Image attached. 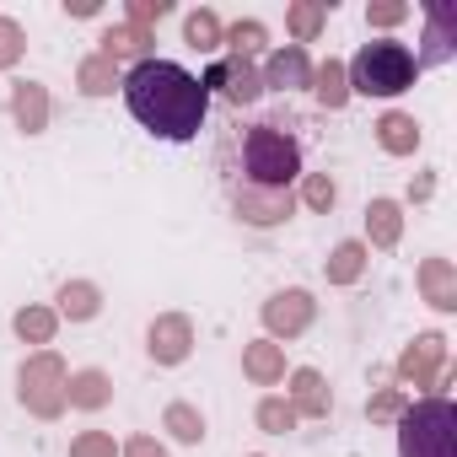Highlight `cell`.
<instances>
[{
  "label": "cell",
  "mask_w": 457,
  "mask_h": 457,
  "mask_svg": "<svg viewBox=\"0 0 457 457\" xmlns=\"http://www.w3.org/2000/svg\"><path fill=\"white\" fill-rule=\"evenodd\" d=\"M119 457H167V446H162V441H156V436H129V441H124V452H119Z\"/></svg>",
  "instance_id": "obj_36"
},
{
  "label": "cell",
  "mask_w": 457,
  "mask_h": 457,
  "mask_svg": "<svg viewBox=\"0 0 457 457\" xmlns=\"http://www.w3.org/2000/svg\"><path fill=\"white\" fill-rule=\"evenodd\" d=\"M409 409V398H403V387H382V393H371L366 398V414L377 420V425H398V414Z\"/></svg>",
  "instance_id": "obj_31"
},
{
  "label": "cell",
  "mask_w": 457,
  "mask_h": 457,
  "mask_svg": "<svg viewBox=\"0 0 457 457\" xmlns=\"http://www.w3.org/2000/svg\"><path fill=\"white\" fill-rule=\"evenodd\" d=\"M457 54V12L452 6H425V49L414 54V65H441Z\"/></svg>",
  "instance_id": "obj_10"
},
{
  "label": "cell",
  "mask_w": 457,
  "mask_h": 457,
  "mask_svg": "<svg viewBox=\"0 0 457 457\" xmlns=\"http://www.w3.org/2000/svg\"><path fill=\"white\" fill-rule=\"evenodd\" d=\"M220 33H226V28H220V17H215V12H204V6L183 17V44H188V49H199V54H215V49H220Z\"/></svg>",
  "instance_id": "obj_24"
},
{
  "label": "cell",
  "mask_w": 457,
  "mask_h": 457,
  "mask_svg": "<svg viewBox=\"0 0 457 457\" xmlns=\"http://www.w3.org/2000/svg\"><path fill=\"white\" fill-rule=\"evenodd\" d=\"M65 12H71V17H97L103 6H97V0H65Z\"/></svg>",
  "instance_id": "obj_37"
},
{
  "label": "cell",
  "mask_w": 457,
  "mask_h": 457,
  "mask_svg": "<svg viewBox=\"0 0 457 457\" xmlns=\"http://www.w3.org/2000/svg\"><path fill=\"white\" fill-rule=\"evenodd\" d=\"M291 409H296V420H328V409H334V393H328L323 371H312V366L291 371Z\"/></svg>",
  "instance_id": "obj_13"
},
{
  "label": "cell",
  "mask_w": 457,
  "mask_h": 457,
  "mask_svg": "<svg viewBox=\"0 0 457 457\" xmlns=\"http://www.w3.org/2000/svg\"><path fill=\"white\" fill-rule=\"evenodd\" d=\"M323 22H328V6H323V0H296V6L286 12V28H291L296 49H302V44H312V38L323 33Z\"/></svg>",
  "instance_id": "obj_26"
},
{
  "label": "cell",
  "mask_w": 457,
  "mask_h": 457,
  "mask_svg": "<svg viewBox=\"0 0 457 457\" xmlns=\"http://www.w3.org/2000/svg\"><path fill=\"white\" fill-rule=\"evenodd\" d=\"M65 382H71V366L54 350H38L17 371V398L33 420H60L65 414Z\"/></svg>",
  "instance_id": "obj_5"
},
{
  "label": "cell",
  "mask_w": 457,
  "mask_h": 457,
  "mask_svg": "<svg viewBox=\"0 0 457 457\" xmlns=\"http://www.w3.org/2000/svg\"><path fill=\"white\" fill-rule=\"evenodd\" d=\"M253 457H259V452H253Z\"/></svg>",
  "instance_id": "obj_39"
},
{
  "label": "cell",
  "mask_w": 457,
  "mask_h": 457,
  "mask_svg": "<svg viewBox=\"0 0 457 457\" xmlns=\"http://www.w3.org/2000/svg\"><path fill=\"white\" fill-rule=\"evenodd\" d=\"M398 382L403 387H441L446 382V339L430 328V334H414L398 355Z\"/></svg>",
  "instance_id": "obj_6"
},
{
  "label": "cell",
  "mask_w": 457,
  "mask_h": 457,
  "mask_svg": "<svg viewBox=\"0 0 457 457\" xmlns=\"http://www.w3.org/2000/svg\"><path fill=\"white\" fill-rule=\"evenodd\" d=\"M430 194H436V178H430V172H420V178H414V188H409V199H430Z\"/></svg>",
  "instance_id": "obj_38"
},
{
  "label": "cell",
  "mask_w": 457,
  "mask_h": 457,
  "mask_svg": "<svg viewBox=\"0 0 457 457\" xmlns=\"http://www.w3.org/2000/svg\"><path fill=\"white\" fill-rule=\"evenodd\" d=\"M76 87H81L87 97H113V87H124V76H119V65H113V60L87 54V60H81V71H76Z\"/></svg>",
  "instance_id": "obj_22"
},
{
  "label": "cell",
  "mask_w": 457,
  "mask_h": 457,
  "mask_svg": "<svg viewBox=\"0 0 457 457\" xmlns=\"http://www.w3.org/2000/svg\"><path fill=\"white\" fill-rule=\"evenodd\" d=\"M22 54H28V33H22V22L0 17V71H12Z\"/></svg>",
  "instance_id": "obj_32"
},
{
  "label": "cell",
  "mask_w": 457,
  "mask_h": 457,
  "mask_svg": "<svg viewBox=\"0 0 457 457\" xmlns=\"http://www.w3.org/2000/svg\"><path fill=\"white\" fill-rule=\"evenodd\" d=\"M151 44H156V38H151L145 28H129V22H124V28H108V33H103V60H113V65H119V60H135V65H140V60H151Z\"/></svg>",
  "instance_id": "obj_21"
},
{
  "label": "cell",
  "mask_w": 457,
  "mask_h": 457,
  "mask_svg": "<svg viewBox=\"0 0 457 457\" xmlns=\"http://www.w3.org/2000/svg\"><path fill=\"white\" fill-rule=\"evenodd\" d=\"M366 22L371 28H398V22H409V6H403V0H371Z\"/></svg>",
  "instance_id": "obj_34"
},
{
  "label": "cell",
  "mask_w": 457,
  "mask_h": 457,
  "mask_svg": "<svg viewBox=\"0 0 457 457\" xmlns=\"http://www.w3.org/2000/svg\"><path fill=\"white\" fill-rule=\"evenodd\" d=\"M253 420H259L264 436H291V430H296V409H291V398H264Z\"/></svg>",
  "instance_id": "obj_29"
},
{
  "label": "cell",
  "mask_w": 457,
  "mask_h": 457,
  "mask_svg": "<svg viewBox=\"0 0 457 457\" xmlns=\"http://www.w3.org/2000/svg\"><path fill=\"white\" fill-rule=\"evenodd\" d=\"M124 103L129 113L156 135V140H194L204 129V113H210V92L199 87V76H188L183 65L172 60H140L129 65L124 76Z\"/></svg>",
  "instance_id": "obj_2"
},
{
  "label": "cell",
  "mask_w": 457,
  "mask_h": 457,
  "mask_svg": "<svg viewBox=\"0 0 457 457\" xmlns=\"http://www.w3.org/2000/svg\"><path fill=\"white\" fill-rule=\"evenodd\" d=\"M71 457H119V446H113L108 430H81V436L71 441Z\"/></svg>",
  "instance_id": "obj_33"
},
{
  "label": "cell",
  "mask_w": 457,
  "mask_h": 457,
  "mask_svg": "<svg viewBox=\"0 0 457 457\" xmlns=\"http://www.w3.org/2000/svg\"><path fill=\"white\" fill-rule=\"evenodd\" d=\"M259 76H264V92H270V87H275V92H302V87H312V60H307V49L286 44V49L270 54V65H264Z\"/></svg>",
  "instance_id": "obj_11"
},
{
  "label": "cell",
  "mask_w": 457,
  "mask_h": 457,
  "mask_svg": "<svg viewBox=\"0 0 457 457\" xmlns=\"http://www.w3.org/2000/svg\"><path fill=\"white\" fill-rule=\"evenodd\" d=\"M398 237H403V210H398V199H371L366 204V243L371 248H398Z\"/></svg>",
  "instance_id": "obj_18"
},
{
  "label": "cell",
  "mask_w": 457,
  "mask_h": 457,
  "mask_svg": "<svg viewBox=\"0 0 457 457\" xmlns=\"http://www.w3.org/2000/svg\"><path fill=\"white\" fill-rule=\"evenodd\" d=\"M366 264H371V248L366 243H339L328 259H323V275H328V286H355L361 275H366Z\"/></svg>",
  "instance_id": "obj_19"
},
{
  "label": "cell",
  "mask_w": 457,
  "mask_h": 457,
  "mask_svg": "<svg viewBox=\"0 0 457 457\" xmlns=\"http://www.w3.org/2000/svg\"><path fill=\"white\" fill-rule=\"evenodd\" d=\"M377 145L387 151V156H414L420 151V119L414 113H382L377 119Z\"/></svg>",
  "instance_id": "obj_16"
},
{
  "label": "cell",
  "mask_w": 457,
  "mask_h": 457,
  "mask_svg": "<svg viewBox=\"0 0 457 457\" xmlns=\"http://www.w3.org/2000/svg\"><path fill=\"white\" fill-rule=\"evenodd\" d=\"M334 199H339V188H334V178H328V172H302V204H307V210L328 215V210H334Z\"/></svg>",
  "instance_id": "obj_30"
},
{
  "label": "cell",
  "mask_w": 457,
  "mask_h": 457,
  "mask_svg": "<svg viewBox=\"0 0 457 457\" xmlns=\"http://www.w3.org/2000/svg\"><path fill=\"white\" fill-rule=\"evenodd\" d=\"M199 87H204V92H220L232 108H253V103L264 97V76L253 71V60H232V54L215 60V65L199 76Z\"/></svg>",
  "instance_id": "obj_7"
},
{
  "label": "cell",
  "mask_w": 457,
  "mask_h": 457,
  "mask_svg": "<svg viewBox=\"0 0 457 457\" xmlns=\"http://www.w3.org/2000/svg\"><path fill=\"white\" fill-rule=\"evenodd\" d=\"M145 355H151L156 366H183V361L194 355V318H183V312L151 318V328H145Z\"/></svg>",
  "instance_id": "obj_9"
},
{
  "label": "cell",
  "mask_w": 457,
  "mask_h": 457,
  "mask_svg": "<svg viewBox=\"0 0 457 457\" xmlns=\"http://www.w3.org/2000/svg\"><path fill=\"white\" fill-rule=\"evenodd\" d=\"M97 312H103V291H97L92 280H65V286H60V307H54V318L92 323Z\"/></svg>",
  "instance_id": "obj_20"
},
{
  "label": "cell",
  "mask_w": 457,
  "mask_h": 457,
  "mask_svg": "<svg viewBox=\"0 0 457 457\" xmlns=\"http://www.w3.org/2000/svg\"><path fill=\"white\" fill-rule=\"evenodd\" d=\"M312 97H318L328 113H339V108L350 103V81H345V65H339V60H323V65L312 71Z\"/></svg>",
  "instance_id": "obj_23"
},
{
  "label": "cell",
  "mask_w": 457,
  "mask_h": 457,
  "mask_svg": "<svg viewBox=\"0 0 457 457\" xmlns=\"http://www.w3.org/2000/svg\"><path fill=\"white\" fill-rule=\"evenodd\" d=\"M12 119L22 135H44L49 129V87L44 81H12Z\"/></svg>",
  "instance_id": "obj_12"
},
{
  "label": "cell",
  "mask_w": 457,
  "mask_h": 457,
  "mask_svg": "<svg viewBox=\"0 0 457 457\" xmlns=\"http://www.w3.org/2000/svg\"><path fill=\"white\" fill-rule=\"evenodd\" d=\"M65 403H71V409H87V414L108 409V403H113V377L97 371V366L71 371V382H65Z\"/></svg>",
  "instance_id": "obj_14"
},
{
  "label": "cell",
  "mask_w": 457,
  "mask_h": 457,
  "mask_svg": "<svg viewBox=\"0 0 457 457\" xmlns=\"http://www.w3.org/2000/svg\"><path fill=\"white\" fill-rule=\"evenodd\" d=\"M172 6L167 0H129V28H151V22H162Z\"/></svg>",
  "instance_id": "obj_35"
},
{
  "label": "cell",
  "mask_w": 457,
  "mask_h": 457,
  "mask_svg": "<svg viewBox=\"0 0 457 457\" xmlns=\"http://www.w3.org/2000/svg\"><path fill=\"white\" fill-rule=\"evenodd\" d=\"M162 425H167V436L172 441H183V446H199L204 441V414L194 409V403H167V414H162Z\"/></svg>",
  "instance_id": "obj_25"
},
{
  "label": "cell",
  "mask_w": 457,
  "mask_h": 457,
  "mask_svg": "<svg viewBox=\"0 0 457 457\" xmlns=\"http://www.w3.org/2000/svg\"><path fill=\"white\" fill-rule=\"evenodd\" d=\"M414 76H420L414 54H409L403 44H393V38L361 44V54L345 65L350 97H355V92H361V97H398V92H409V87H414Z\"/></svg>",
  "instance_id": "obj_3"
},
{
  "label": "cell",
  "mask_w": 457,
  "mask_h": 457,
  "mask_svg": "<svg viewBox=\"0 0 457 457\" xmlns=\"http://www.w3.org/2000/svg\"><path fill=\"white\" fill-rule=\"evenodd\" d=\"M420 296L436 312H457V270H452V259H425L420 264Z\"/></svg>",
  "instance_id": "obj_15"
},
{
  "label": "cell",
  "mask_w": 457,
  "mask_h": 457,
  "mask_svg": "<svg viewBox=\"0 0 457 457\" xmlns=\"http://www.w3.org/2000/svg\"><path fill=\"white\" fill-rule=\"evenodd\" d=\"M457 409L441 393H425L398 414V457H457Z\"/></svg>",
  "instance_id": "obj_4"
},
{
  "label": "cell",
  "mask_w": 457,
  "mask_h": 457,
  "mask_svg": "<svg viewBox=\"0 0 457 457\" xmlns=\"http://www.w3.org/2000/svg\"><path fill=\"white\" fill-rule=\"evenodd\" d=\"M243 371H248V382L275 387V382H286V350H280L275 339H253V345L243 350Z\"/></svg>",
  "instance_id": "obj_17"
},
{
  "label": "cell",
  "mask_w": 457,
  "mask_h": 457,
  "mask_svg": "<svg viewBox=\"0 0 457 457\" xmlns=\"http://www.w3.org/2000/svg\"><path fill=\"white\" fill-rule=\"evenodd\" d=\"M312 318H318V302H312V291H302V286L275 291V296L264 302V328H270V339H296V334L312 328Z\"/></svg>",
  "instance_id": "obj_8"
},
{
  "label": "cell",
  "mask_w": 457,
  "mask_h": 457,
  "mask_svg": "<svg viewBox=\"0 0 457 457\" xmlns=\"http://www.w3.org/2000/svg\"><path fill=\"white\" fill-rule=\"evenodd\" d=\"M220 44L232 49V60H253V54L270 44V28H264V22H253V17H243V22H232V28L220 33Z\"/></svg>",
  "instance_id": "obj_27"
},
{
  "label": "cell",
  "mask_w": 457,
  "mask_h": 457,
  "mask_svg": "<svg viewBox=\"0 0 457 457\" xmlns=\"http://www.w3.org/2000/svg\"><path fill=\"white\" fill-rule=\"evenodd\" d=\"M12 328H17L22 345H49L54 328H60V318H54V307H22V312L12 318Z\"/></svg>",
  "instance_id": "obj_28"
},
{
  "label": "cell",
  "mask_w": 457,
  "mask_h": 457,
  "mask_svg": "<svg viewBox=\"0 0 457 457\" xmlns=\"http://www.w3.org/2000/svg\"><path fill=\"white\" fill-rule=\"evenodd\" d=\"M215 167L226 183V199L243 194H291L302 178V140L286 119H253V124H226L215 140Z\"/></svg>",
  "instance_id": "obj_1"
}]
</instances>
